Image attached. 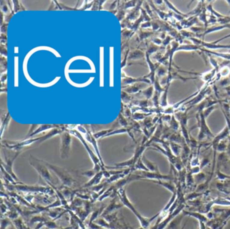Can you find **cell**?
I'll return each mask as SVG.
<instances>
[{
    "mask_svg": "<svg viewBox=\"0 0 230 229\" xmlns=\"http://www.w3.org/2000/svg\"><path fill=\"white\" fill-rule=\"evenodd\" d=\"M45 163L46 165L48 166V168L55 173V175L62 181L63 185L62 187H66V188L71 189L78 185V182L76 179H74L72 174L68 170L62 168V167L54 165V164L49 163L48 162L45 161Z\"/></svg>",
    "mask_w": 230,
    "mask_h": 229,
    "instance_id": "obj_1",
    "label": "cell"
},
{
    "mask_svg": "<svg viewBox=\"0 0 230 229\" xmlns=\"http://www.w3.org/2000/svg\"><path fill=\"white\" fill-rule=\"evenodd\" d=\"M29 160L30 164L36 170V171L38 173L41 179L45 181L47 183H50L52 185H54V184L56 183L54 179V177H53L50 172H49V169L48 168V166L46 165L45 161L37 159V158H35V156L32 155L30 156Z\"/></svg>",
    "mask_w": 230,
    "mask_h": 229,
    "instance_id": "obj_2",
    "label": "cell"
},
{
    "mask_svg": "<svg viewBox=\"0 0 230 229\" xmlns=\"http://www.w3.org/2000/svg\"><path fill=\"white\" fill-rule=\"evenodd\" d=\"M117 194H118L119 198H120V200H121V202H122L123 205H124L125 206H126L127 208H129L130 210H131L133 213L136 215V216L138 218V219L139 220V221L140 222L141 225H142V227L143 228L147 227L149 222L147 220L144 218L143 217L141 216V215L138 213V212L136 211V209L134 208V206H133V205L132 204V203L129 201L128 197H127V195L126 194L125 189H124V188L119 189L117 192Z\"/></svg>",
    "mask_w": 230,
    "mask_h": 229,
    "instance_id": "obj_3",
    "label": "cell"
},
{
    "mask_svg": "<svg viewBox=\"0 0 230 229\" xmlns=\"http://www.w3.org/2000/svg\"><path fill=\"white\" fill-rule=\"evenodd\" d=\"M72 138L68 132L61 133V148L60 157L63 160L69 158L71 151Z\"/></svg>",
    "mask_w": 230,
    "mask_h": 229,
    "instance_id": "obj_4",
    "label": "cell"
},
{
    "mask_svg": "<svg viewBox=\"0 0 230 229\" xmlns=\"http://www.w3.org/2000/svg\"><path fill=\"white\" fill-rule=\"evenodd\" d=\"M200 117H201V121H200V127L201 131L200 133L198 135V139L201 140L205 138V136L209 137V138H214V136L213 135L211 132H210L209 127L206 124L205 122V117L204 116L203 112H200Z\"/></svg>",
    "mask_w": 230,
    "mask_h": 229,
    "instance_id": "obj_5",
    "label": "cell"
},
{
    "mask_svg": "<svg viewBox=\"0 0 230 229\" xmlns=\"http://www.w3.org/2000/svg\"><path fill=\"white\" fill-rule=\"evenodd\" d=\"M103 177H104V175H103V171L102 170L101 171L97 173V174L94 176L93 177L91 178L87 183L84 184L82 186V188H91V187H94V186L99 185Z\"/></svg>",
    "mask_w": 230,
    "mask_h": 229,
    "instance_id": "obj_6",
    "label": "cell"
},
{
    "mask_svg": "<svg viewBox=\"0 0 230 229\" xmlns=\"http://www.w3.org/2000/svg\"><path fill=\"white\" fill-rule=\"evenodd\" d=\"M225 29H230V24H223V25L221 24V25H219V26H214L213 27L209 28V29H207L203 32V38L204 36L207 34H209V33L214 32H217V31H219V30H221Z\"/></svg>",
    "mask_w": 230,
    "mask_h": 229,
    "instance_id": "obj_7",
    "label": "cell"
},
{
    "mask_svg": "<svg viewBox=\"0 0 230 229\" xmlns=\"http://www.w3.org/2000/svg\"><path fill=\"white\" fill-rule=\"evenodd\" d=\"M217 72L218 71H217V69L213 68V69H211V70L209 71V72H205V73L202 74V76H201L202 80H203L204 82H210V81L212 80L213 78H214V76H215V74H217Z\"/></svg>",
    "mask_w": 230,
    "mask_h": 229,
    "instance_id": "obj_8",
    "label": "cell"
},
{
    "mask_svg": "<svg viewBox=\"0 0 230 229\" xmlns=\"http://www.w3.org/2000/svg\"><path fill=\"white\" fill-rule=\"evenodd\" d=\"M201 47L196 45V44H182L179 45L177 49V51H197V50H201Z\"/></svg>",
    "mask_w": 230,
    "mask_h": 229,
    "instance_id": "obj_9",
    "label": "cell"
},
{
    "mask_svg": "<svg viewBox=\"0 0 230 229\" xmlns=\"http://www.w3.org/2000/svg\"><path fill=\"white\" fill-rule=\"evenodd\" d=\"M201 50L202 51L207 53H209L210 55H215V56H217V57H219L221 58H223L225 60L230 61V53H217V52H215V51H210V50L204 49L203 48H201Z\"/></svg>",
    "mask_w": 230,
    "mask_h": 229,
    "instance_id": "obj_10",
    "label": "cell"
},
{
    "mask_svg": "<svg viewBox=\"0 0 230 229\" xmlns=\"http://www.w3.org/2000/svg\"><path fill=\"white\" fill-rule=\"evenodd\" d=\"M121 206H122V205L116 204L115 201H114V202H113L112 203H111L110 204H109V206H108V207L104 210L103 214V216H106V215L111 213V212H113V210H117V209L121 208Z\"/></svg>",
    "mask_w": 230,
    "mask_h": 229,
    "instance_id": "obj_11",
    "label": "cell"
},
{
    "mask_svg": "<svg viewBox=\"0 0 230 229\" xmlns=\"http://www.w3.org/2000/svg\"><path fill=\"white\" fill-rule=\"evenodd\" d=\"M230 74V68L228 66H224L221 68L219 69L218 75H219V79H220L221 77L227 78Z\"/></svg>",
    "mask_w": 230,
    "mask_h": 229,
    "instance_id": "obj_12",
    "label": "cell"
},
{
    "mask_svg": "<svg viewBox=\"0 0 230 229\" xmlns=\"http://www.w3.org/2000/svg\"><path fill=\"white\" fill-rule=\"evenodd\" d=\"M169 86L170 85L166 86V88H165V91L163 92V94L161 99V106L163 107H165L167 106V92L169 89Z\"/></svg>",
    "mask_w": 230,
    "mask_h": 229,
    "instance_id": "obj_13",
    "label": "cell"
},
{
    "mask_svg": "<svg viewBox=\"0 0 230 229\" xmlns=\"http://www.w3.org/2000/svg\"><path fill=\"white\" fill-rule=\"evenodd\" d=\"M165 3V4L167 5V6L170 8V9L172 11V12L174 13V14H178V15H180V16H184V17L185 18H187L188 16L187 14H183L182 12H179V11L178 10H177V8L174 7V5L171 4V2H168V1H165L164 2Z\"/></svg>",
    "mask_w": 230,
    "mask_h": 229,
    "instance_id": "obj_14",
    "label": "cell"
},
{
    "mask_svg": "<svg viewBox=\"0 0 230 229\" xmlns=\"http://www.w3.org/2000/svg\"><path fill=\"white\" fill-rule=\"evenodd\" d=\"M53 127H55V126H54V125H41L40 127H38V129H37L36 130H35L34 132H32V133L30 135L29 137H32V136H35L36 135V134L37 133H41V132H43V131H45L47 130L48 129H51V128Z\"/></svg>",
    "mask_w": 230,
    "mask_h": 229,
    "instance_id": "obj_15",
    "label": "cell"
},
{
    "mask_svg": "<svg viewBox=\"0 0 230 229\" xmlns=\"http://www.w3.org/2000/svg\"><path fill=\"white\" fill-rule=\"evenodd\" d=\"M206 9H207L208 11H209V12L210 14H212L213 16H214L215 17L217 18L218 19L222 18L224 17V16L221 15V14L218 13L217 12H216V11H215L214 9H213V6H212V4H210L208 5L207 6V8H206Z\"/></svg>",
    "mask_w": 230,
    "mask_h": 229,
    "instance_id": "obj_16",
    "label": "cell"
},
{
    "mask_svg": "<svg viewBox=\"0 0 230 229\" xmlns=\"http://www.w3.org/2000/svg\"><path fill=\"white\" fill-rule=\"evenodd\" d=\"M10 121V117L9 113L7 114V115L5 117L4 121H2V137L3 136V133H4V130H5V128L8 127L9 122Z\"/></svg>",
    "mask_w": 230,
    "mask_h": 229,
    "instance_id": "obj_17",
    "label": "cell"
},
{
    "mask_svg": "<svg viewBox=\"0 0 230 229\" xmlns=\"http://www.w3.org/2000/svg\"><path fill=\"white\" fill-rule=\"evenodd\" d=\"M219 86H222V87H228V86H230V79L228 78H224V79L221 80L219 82Z\"/></svg>",
    "mask_w": 230,
    "mask_h": 229,
    "instance_id": "obj_18",
    "label": "cell"
},
{
    "mask_svg": "<svg viewBox=\"0 0 230 229\" xmlns=\"http://www.w3.org/2000/svg\"><path fill=\"white\" fill-rule=\"evenodd\" d=\"M208 55H209V60H210V63L212 64V66H213V68H214L215 69H217V71H219V64L218 63V62L217 61H216L214 58L212 57L211 55L209 54V53H207Z\"/></svg>",
    "mask_w": 230,
    "mask_h": 229,
    "instance_id": "obj_19",
    "label": "cell"
},
{
    "mask_svg": "<svg viewBox=\"0 0 230 229\" xmlns=\"http://www.w3.org/2000/svg\"><path fill=\"white\" fill-rule=\"evenodd\" d=\"M167 73L168 74V69L164 68V67H161L157 70V76L159 77L164 76Z\"/></svg>",
    "mask_w": 230,
    "mask_h": 229,
    "instance_id": "obj_20",
    "label": "cell"
},
{
    "mask_svg": "<svg viewBox=\"0 0 230 229\" xmlns=\"http://www.w3.org/2000/svg\"><path fill=\"white\" fill-rule=\"evenodd\" d=\"M153 86H151V87H149V88L146 89V90L143 91L144 94H145L147 99H149V98L151 97L152 94H153Z\"/></svg>",
    "mask_w": 230,
    "mask_h": 229,
    "instance_id": "obj_21",
    "label": "cell"
},
{
    "mask_svg": "<svg viewBox=\"0 0 230 229\" xmlns=\"http://www.w3.org/2000/svg\"><path fill=\"white\" fill-rule=\"evenodd\" d=\"M11 225V222L8 219L5 218L2 220V225H1V229H5L7 227H10Z\"/></svg>",
    "mask_w": 230,
    "mask_h": 229,
    "instance_id": "obj_22",
    "label": "cell"
},
{
    "mask_svg": "<svg viewBox=\"0 0 230 229\" xmlns=\"http://www.w3.org/2000/svg\"><path fill=\"white\" fill-rule=\"evenodd\" d=\"M171 126L173 130H178V122L176 121L174 116L172 117V119H171Z\"/></svg>",
    "mask_w": 230,
    "mask_h": 229,
    "instance_id": "obj_23",
    "label": "cell"
},
{
    "mask_svg": "<svg viewBox=\"0 0 230 229\" xmlns=\"http://www.w3.org/2000/svg\"><path fill=\"white\" fill-rule=\"evenodd\" d=\"M155 43H156L157 44H161L163 43V41L161 40V39L158 38H154V41H153Z\"/></svg>",
    "mask_w": 230,
    "mask_h": 229,
    "instance_id": "obj_24",
    "label": "cell"
}]
</instances>
